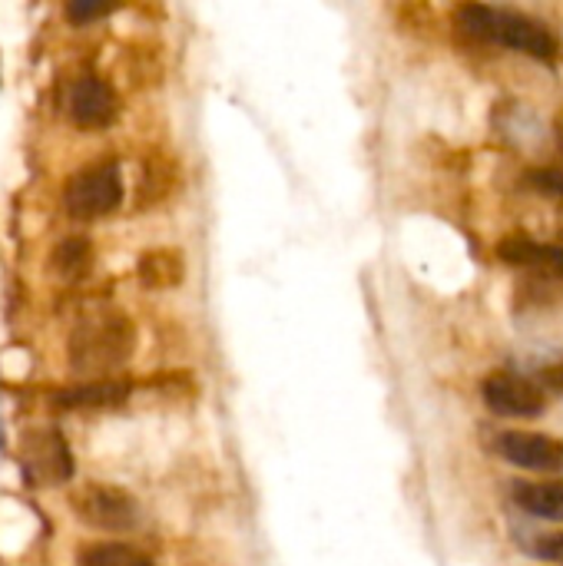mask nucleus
<instances>
[{
	"instance_id": "nucleus-17",
	"label": "nucleus",
	"mask_w": 563,
	"mask_h": 566,
	"mask_svg": "<svg viewBox=\"0 0 563 566\" xmlns=\"http://www.w3.org/2000/svg\"><path fill=\"white\" fill-rule=\"evenodd\" d=\"M534 557L538 560H548V564H563V531L551 534V537H541L534 544Z\"/></svg>"
},
{
	"instance_id": "nucleus-6",
	"label": "nucleus",
	"mask_w": 563,
	"mask_h": 566,
	"mask_svg": "<svg viewBox=\"0 0 563 566\" xmlns=\"http://www.w3.org/2000/svg\"><path fill=\"white\" fill-rule=\"evenodd\" d=\"M119 113V99H116V90L103 80V76H93V73H83L70 83V93H66V116L73 126L80 129H103L116 119Z\"/></svg>"
},
{
	"instance_id": "nucleus-18",
	"label": "nucleus",
	"mask_w": 563,
	"mask_h": 566,
	"mask_svg": "<svg viewBox=\"0 0 563 566\" xmlns=\"http://www.w3.org/2000/svg\"><path fill=\"white\" fill-rule=\"evenodd\" d=\"M541 385H544V388H551V391H561L563 395V361L561 365H551V368H544V371H541Z\"/></svg>"
},
{
	"instance_id": "nucleus-11",
	"label": "nucleus",
	"mask_w": 563,
	"mask_h": 566,
	"mask_svg": "<svg viewBox=\"0 0 563 566\" xmlns=\"http://www.w3.org/2000/svg\"><path fill=\"white\" fill-rule=\"evenodd\" d=\"M511 494L524 514L541 521H563V484L557 481H521Z\"/></svg>"
},
{
	"instance_id": "nucleus-8",
	"label": "nucleus",
	"mask_w": 563,
	"mask_h": 566,
	"mask_svg": "<svg viewBox=\"0 0 563 566\" xmlns=\"http://www.w3.org/2000/svg\"><path fill=\"white\" fill-rule=\"evenodd\" d=\"M498 454L524 471L554 474L563 468V441L541 431H504L498 438Z\"/></svg>"
},
{
	"instance_id": "nucleus-10",
	"label": "nucleus",
	"mask_w": 563,
	"mask_h": 566,
	"mask_svg": "<svg viewBox=\"0 0 563 566\" xmlns=\"http://www.w3.org/2000/svg\"><path fill=\"white\" fill-rule=\"evenodd\" d=\"M129 398V385L119 378H103V381H83L76 388L56 391L53 405L56 408H70V411H83V408H116Z\"/></svg>"
},
{
	"instance_id": "nucleus-19",
	"label": "nucleus",
	"mask_w": 563,
	"mask_h": 566,
	"mask_svg": "<svg viewBox=\"0 0 563 566\" xmlns=\"http://www.w3.org/2000/svg\"><path fill=\"white\" fill-rule=\"evenodd\" d=\"M557 239H561L557 245H563V226H557Z\"/></svg>"
},
{
	"instance_id": "nucleus-13",
	"label": "nucleus",
	"mask_w": 563,
	"mask_h": 566,
	"mask_svg": "<svg viewBox=\"0 0 563 566\" xmlns=\"http://www.w3.org/2000/svg\"><path fill=\"white\" fill-rule=\"evenodd\" d=\"M136 275L143 282V289H153V292H166V289H176L186 275V262L176 249H153L139 259L136 265Z\"/></svg>"
},
{
	"instance_id": "nucleus-12",
	"label": "nucleus",
	"mask_w": 563,
	"mask_h": 566,
	"mask_svg": "<svg viewBox=\"0 0 563 566\" xmlns=\"http://www.w3.org/2000/svg\"><path fill=\"white\" fill-rule=\"evenodd\" d=\"M46 269L63 279V282H76L93 269V245L86 235H63L46 259Z\"/></svg>"
},
{
	"instance_id": "nucleus-5",
	"label": "nucleus",
	"mask_w": 563,
	"mask_h": 566,
	"mask_svg": "<svg viewBox=\"0 0 563 566\" xmlns=\"http://www.w3.org/2000/svg\"><path fill=\"white\" fill-rule=\"evenodd\" d=\"M17 461L30 488H60L73 478L70 444L53 428H27L17 444Z\"/></svg>"
},
{
	"instance_id": "nucleus-9",
	"label": "nucleus",
	"mask_w": 563,
	"mask_h": 566,
	"mask_svg": "<svg viewBox=\"0 0 563 566\" xmlns=\"http://www.w3.org/2000/svg\"><path fill=\"white\" fill-rule=\"evenodd\" d=\"M498 259L504 265L531 269L538 275L563 282V245H544V242H534L531 235L514 232V235H504L498 242Z\"/></svg>"
},
{
	"instance_id": "nucleus-3",
	"label": "nucleus",
	"mask_w": 563,
	"mask_h": 566,
	"mask_svg": "<svg viewBox=\"0 0 563 566\" xmlns=\"http://www.w3.org/2000/svg\"><path fill=\"white\" fill-rule=\"evenodd\" d=\"M60 202H63V212L70 219H76V222L106 219L123 202V176H119V166L113 159H103V163H90V166L76 169L63 182Z\"/></svg>"
},
{
	"instance_id": "nucleus-2",
	"label": "nucleus",
	"mask_w": 563,
	"mask_h": 566,
	"mask_svg": "<svg viewBox=\"0 0 563 566\" xmlns=\"http://www.w3.org/2000/svg\"><path fill=\"white\" fill-rule=\"evenodd\" d=\"M455 17H458L461 30L475 40L498 43V46L528 53V56L544 60V63H551L557 56L554 33L541 20H534L521 10L491 7V3H465V7H458Z\"/></svg>"
},
{
	"instance_id": "nucleus-14",
	"label": "nucleus",
	"mask_w": 563,
	"mask_h": 566,
	"mask_svg": "<svg viewBox=\"0 0 563 566\" xmlns=\"http://www.w3.org/2000/svg\"><path fill=\"white\" fill-rule=\"evenodd\" d=\"M76 566H153V560L129 547V544H119V541H90V544H80L76 547Z\"/></svg>"
},
{
	"instance_id": "nucleus-7",
	"label": "nucleus",
	"mask_w": 563,
	"mask_h": 566,
	"mask_svg": "<svg viewBox=\"0 0 563 566\" xmlns=\"http://www.w3.org/2000/svg\"><path fill=\"white\" fill-rule=\"evenodd\" d=\"M484 405L501 418H538L548 408V398L538 381L511 371H498L484 381Z\"/></svg>"
},
{
	"instance_id": "nucleus-15",
	"label": "nucleus",
	"mask_w": 563,
	"mask_h": 566,
	"mask_svg": "<svg viewBox=\"0 0 563 566\" xmlns=\"http://www.w3.org/2000/svg\"><path fill=\"white\" fill-rule=\"evenodd\" d=\"M528 189L541 192V196H554V199H563V169L551 166V169H531L524 176Z\"/></svg>"
},
{
	"instance_id": "nucleus-16",
	"label": "nucleus",
	"mask_w": 563,
	"mask_h": 566,
	"mask_svg": "<svg viewBox=\"0 0 563 566\" xmlns=\"http://www.w3.org/2000/svg\"><path fill=\"white\" fill-rule=\"evenodd\" d=\"M119 3H96V0H70L63 7V13L73 20V23H90V20H100V17H110Z\"/></svg>"
},
{
	"instance_id": "nucleus-4",
	"label": "nucleus",
	"mask_w": 563,
	"mask_h": 566,
	"mask_svg": "<svg viewBox=\"0 0 563 566\" xmlns=\"http://www.w3.org/2000/svg\"><path fill=\"white\" fill-rule=\"evenodd\" d=\"M70 511L93 531L106 534H129L139 527V501L113 484H83L70 494Z\"/></svg>"
},
{
	"instance_id": "nucleus-1",
	"label": "nucleus",
	"mask_w": 563,
	"mask_h": 566,
	"mask_svg": "<svg viewBox=\"0 0 563 566\" xmlns=\"http://www.w3.org/2000/svg\"><path fill=\"white\" fill-rule=\"evenodd\" d=\"M136 352V328L126 312L100 308L83 315L66 338V365L86 381L113 378Z\"/></svg>"
}]
</instances>
